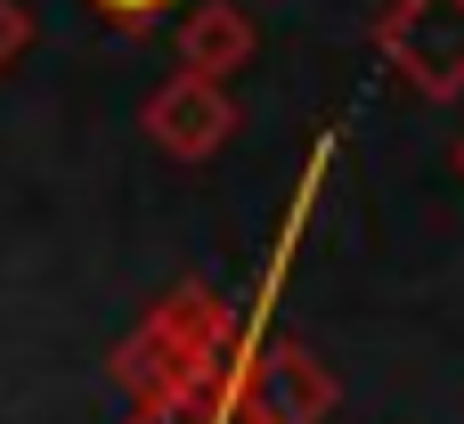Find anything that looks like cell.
Here are the masks:
<instances>
[{
	"label": "cell",
	"mask_w": 464,
	"mask_h": 424,
	"mask_svg": "<svg viewBox=\"0 0 464 424\" xmlns=\"http://www.w3.org/2000/svg\"><path fill=\"white\" fill-rule=\"evenodd\" d=\"M253 16L237 0H196L188 25H179V74H204V82H228L253 65Z\"/></svg>",
	"instance_id": "obj_4"
},
{
	"label": "cell",
	"mask_w": 464,
	"mask_h": 424,
	"mask_svg": "<svg viewBox=\"0 0 464 424\" xmlns=\"http://www.w3.org/2000/svg\"><path fill=\"white\" fill-rule=\"evenodd\" d=\"M375 49L416 98H464V0H383Z\"/></svg>",
	"instance_id": "obj_1"
},
{
	"label": "cell",
	"mask_w": 464,
	"mask_h": 424,
	"mask_svg": "<svg viewBox=\"0 0 464 424\" xmlns=\"http://www.w3.org/2000/svg\"><path fill=\"white\" fill-rule=\"evenodd\" d=\"M24 49H33V8H24V0H0V74H8Z\"/></svg>",
	"instance_id": "obj_5"
},
{
	"label": "cell",
	"mask_w": 464,
	"mask_h": 424,
	"mask_svg": "<svg viewBox=\"0 0 464 424\" xmlns=\"http://www.w3.org/2000/svg\"><path fill=\"white\" fill-rule=\"evenodd\" d=\"M90 8H98L106 25H122V33H147V25H155L163 8H179V0H90Z\"/></svg>",
	"instance_id": "obj_6"
},
{
	"label": "cell",
	"mask_w": 464,
	"mask_h": 424,
	"mask_svg": "<svg viewBox=\"0 0 464 424\" xmlns=\"http://www.w3.org/2000/svg\"><path fill=\"white\" fill-rule=\"evenodd\" d=\"M204 424H220V417H204Z\"/></svg>",
	"instance_id": "obj_8"
},
{
	"label": "cell",
	"mask_w": 464,
	"mask_h": 424,
	"mask_svg": "<svg viewBox=\"0 0 464 424\" xmlns=\"http://www.w3.org/2000/svg\"><path fill=\"white\" fill-rule=\"evenodd\" d=\"M237 409H245V424H318L334 409V376L302 343H269V351H245Z\"/></svg>",
	"instance_id": "obj_3"
},
{
	"label": "cell",
	"mask_w": 464,
	"mask_h": 424,
	"mask_svg": "<svg viewBox=\"0 0 464 424\" xmlns=\"http://www.w3.org/2000/svg\"><path fill=\"white\" fill-rule=\"evenodd\" d=\"M457 172H464V139H457Z\"/></svg>",
	"instance_id": "obj_7"
},
{
	"label": "cell",
	"mask_w": 464,
	"mask_h": 424,
	"mask_svg": "<svg viewBox=\"0 0 464 424\" xmlns=\"http://www.w3.org/2000/svg\"><path fill=\"white\" fill-rule=\"evenodd\" d=\"M147 139L163 147V155H179V163H204V155H220L228 139H237V98H228V82H204V74H171L155 98H147Z\"/></svg>",
	"instance_id": "obj_2"
}]
</instances>
